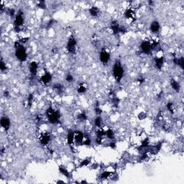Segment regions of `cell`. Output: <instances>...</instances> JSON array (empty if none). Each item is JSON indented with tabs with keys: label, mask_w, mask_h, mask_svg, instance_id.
Instances as JSON below:
<instances>
[{
	"label": "cell",
	"mask_w": 184,
	"mask_h": 184,
	"mask_svg": "<svg viewBox=\"0 0 184 184\" xmlns=\"http://www.w3.org/2000/svg\"><path fill=\"white\" fill-rule=\"evenodd\" d=\"M91 140L89 137L86 138L85 141H83V144L86 145V146H89V145H91Z\"/></svg>",
	"instance_id": "cell-39"
},
{
	"label": "cell",
	"mask_w": 184,
	"mask_h": 184,
	"mask_svg": "<svg viewBox=\"0 0 184 184\" xmlns=\"http://www.w3.org/2000/svg\"><path fill=\"white\" fill-rule=\"evenodd\" d=\"M86 90H87V86H86V85L84 83H80L79 85L78 86V87H77V92L78 94H84L86 91Z\"/></svg>",
	"instance_id": "cell-23"
},
{
	"label": "cell",
	"mask_w": 184,
	"mask_h": 184,
	"mask_svg": "<svg viewBox=\"0 0 184 184\" xmlns=\"http://www.w3.org/2000/svg\"><path fill=\"white\" fill-rule=\"evenodd\" d=\"M94 125L98 128H101L102 125V119L100 116H97L94 120Z\"/></svg>",
	"instance_id": "cell-28"
},
{
	"label": "cell",
	"mask_w": 184,
	"mask_h": 184,
	"mask_svg": "<svg viewBox=\"0 0 184 184\" xmlns=\"http://www.w3.org/2000/svg\"><path fill=\"white\" fill-rule=\"evenodd\" d=\"M38 69V63L36 61H32L29 65V70L32 76H36Z\"/></svg>",
	"instance_id": "cell-13"
},
{
	"label": "cell",
	"mask_w": 184,
	"mask_h": 184,
	"mask_svg": "<svg viewBox=\"0 0 184 184\" xmlns=\"http://www.w3.org/2000/svg\"><path fill=\"white\" fill-rule=\"evenodd\" d=\"M77 41L76 39L74 36H71L68 40L67 45H66V49L68 52L71 54H74L76 51Z\"/></svg>",
	"instance_id": "cell-5"
},
{
	"label": "cell",
	"mask_w": 184,
	"mask_h": 184,
	"mask_svg": "<svg viewBox=\"0 0 184 184\" xmlns=\"http://www.w3.org/2000/svg\"><path fill=\"white\" fill-rule=\"evenodd\" d=\"M4 96H6V97H8V96H9V92L5 91L4 92Z\"/></svg>",
	"instance_id": "cell-46"
},
{
	"label": "cell",
	"mask_w": 184,
	"mask_h": 184,
	"mask_svg": "<svg viewBox=\"0 0 184 184\" xmlns=\"http://www.w3.org/2000/svg\"><path fill=\"white\" fill-rule=\"evenodd\" d=\"M77 118H78V120H80V121L84 122V121H86V120H87L88 117H87V115H86L84 112H82V113H80L78 115Z\"/></svg>",
	"instance_id": "cell-31"
},
{
	"label": "cell",
	"mask_w": 184,
	"mask_h": 184,
	"mask_svg": "<svg viewBox=\"0 0 184 184\" xmlns=\"http://www.w3.org/2000/svg\"><path fill=\"white\" fill-rule=\"evenodd\" d=\"M135 12L134 9L132 8H128L125 10V12L124 13V17L127 19H133L135 17Z\"/></svg>",
	"instance_id": "cell-18"
},
{
	"label": "cell",
	"mask_w": 184,
	"mask_h": 184,
	"mask_svg": "<svg viewBox=\"0 0 184 184\" xmlns=\"http://www.w3.org/2000/svg\"><path fill=\"white\" fill-rule=\"evenodd\" d=\"M0 124H1L2 127L5 131H7V130L9 129V127H10L11 122H10V120L9 119V117H6V116H3V117H2V118H1Z\"/></svg>",
	"instance_id": "cell-11"
},
{
	"label": "cell",
	"mask_w": 184,
	"mask_h": 184,
	"mask_svg": "<svg viewBox=\"0 0 184 184\" xmlns=\"http://www.w3.org/2000/svg\"><path fill=\"white\" fill-rule=\"evenodd\" d=\"M39 140H40V144L43 145V146H45L50 141V136L48 132H44V133H42L40 135Z\"/></svg>",
	"instance_id": "cell-9"
},
{
	"label": "cell",
	"mask_w": 184,
	"mask_h": 184,
	"mask_svg": "<svg viewBox=\"0 0 184 184\" xmlns=\"http://www.w3.org/2000/svg\"><path fill=\"white\" fill-rule=\"evenodd\" d=\"M96 135L97 137H104V136H106V131L102 128H99V129L96 132Z\"/></svg>",
	"instance_id": "cell-29"
},
{
	"label": "cell",
	"mask_w": 184,
	"mask_h": 184,
	"mask_svg": "<svg viewBox=\"0 0 184 184\" xmlns=\"http://www.w3.org/2000/svg\"><path fill=\"white\" fill-rule=\"evenodd\" d=\"M110 28L112 32H113L114 35H117V34L120 33V24L118 23V22L116 21V20H114V21L111 22L110 25Z\"/></svg>",
	"instance_id": "cell-14"
},
{
	"label": "cell",
	"mask_w": 184,
	"mask_h": 184,
	"mask_svg": "<svg viewBox=\"0 0 184 184\" xmlns=\"http://www.w3.org/2000/svg\"><path fill=\"white\" fill-rule=\"evenodd\" d=\"M161 147H162V143L160 142L156 145H154V146H152V147L150 148V153L152 155H156L159 153V151L161 150Z\"/></svg>",
	"instance_id": "cell-20"
},
{
	"label": "cell",
	"mask_w": 184,
	"mask_h": 184,
	"mask_svg": "<svg viewBox=\"0 0 184 184\" xmlns=\"http://www.w3.org/2000/svg\"><path fill=\"white\" fill-rule=\"evenodd\" d=\"M53 88L57 91V93H58V94H61V93L64 91V87L61 83H55V84H54L53 85Z\"/></svg>",
	"instance_id": "cell-24"
},
{
	"label": "cell",
	"mask_w": 184,
	"mask_h": 184,
	"mask_svg": "<svg viewBox=\"0 0 184 184\" xmlns=\"http://www.w3.org/2000/svg\"><path fill=\"white\" fill-rule=\"evenodd\" d=\"M147 117V114L144 113V112H141V113L139 114L138 115V119L140 120H143L144 119H145Z\"/></svg>",
	"instance_id": "cell-40"
},
{
	"label": "cell",
	"mask_w": 184,
	"mask_h": 184,
	"mask_svg": "<svg viewBox=\"0 0 184 184\" xmlns=\"http://www.w3.org/2000/svg\"><path fill=\"white\" fill-rule=\"evenodd\" d=\"M111 58L110 52L107 48H102L99 54V60L102 64H107Z\"/></svg>",
	"instance_id": "cell-6"
},
{
	"label": "cell",
	"mask_w": 184,
	"mask_h": 184,
	"mask_svg": "<svg viewBox=\"0 0 184 184\" xmlns=\"http://www.w3.org/2000/svg\"><path fill=\"white\" fill-rule=\"evenodd\" d=\"M8 13H9V15L10 17H15L16 16V12L15 10L14 9H8Z\"/></svg>",
	"instance_id": "cell-38"
},
{
	"label": "cell",
	"mask_w": 184,
	"mask_h": 184,
	"mask_svg": "<svg viewBox=\"0 0 184 184\" xmlns=\"http://www.w3.org/2000/svg\"><path fill=\"white\" fill-rule=\"evenodd\" d=\"M28 40H29V37H23V38H21L20 40H19V42L22 45V44H25V43H27Z\"/></svg>",
	"instance_id": "cell-43"
},
{
	"label": "cell",
	"mask_w": 184,
	"mask_h": 184,
	"mask_svg": "<svg viewBox=\"0 0 184 184\" xmlns=\"http://www.w3.org/2000/svg\"><path fill=\"white\" fill-rule=\"evenodd\" d=\"M112 174H113V173H111V172L110 171H108V170L102 172L101 173V175H100V179H101V180L107 179V178H109Z\"/></svg>",
	"instance_id": "cell-25"
},
{
	"label": "cell",
	"mask_w": 184,
	"mask_h": 184,
	"mask_svg": "<svg viewBox=\"0 0 184 184\" xmlns=\"http://www.w3.org/2000/svg\"><path fill=\"white\" fill-rule=\"evenodd\" d=\"M109 146L111 148V149H116L117 148V144H116V142L114 141H112L110 143H109Z\"/></svg>",
	"instance_id": "cell-42"
},
{
	"label": "cell",
	"mask_w": 184,
	"mask_h": 184,
	"mask_svg": "<svg viewBox=\"0 0 184 184\" xmlns=\"http://www.w3.org/2000/svg\"><path fill=\"white\" fill-rule=\"evenodd\" d=\"M106 136L108 139H109L111 140H113L114 139V132L111 129H108L106 131Z\"/></svg>",
	"instance_id": "cell-27"
},
{
	"label": "cell",
	"mask_w": 184,
	"mask_h": 184,
	"mask_svg": "<svg viewBox=\"0 0 184 184\" xmlns=\"http://www.w3.org/2000/svg\"><path fill=\"white\" fill-rule=\"evenodd\" d=\"M170 86H171L172 89H173L175 92H179L180 90H181V85H180V83H178L177 81H175L174 78H172L170 80Z\"/></svg>",
	"instance_id": "cell-19"
},
{
	"label": "cell",
	"mask_w": 184,
	"mask_h": 184,
	"mask_svg": "<svg viewBox=\"0 0 184 184\" xmlns=\"http://www.w3.org/2000/svg\"><path fill=\"white\" fill-rule=\"evenodd\" d=\"M147 157H148V155H147V153H144L141 155V160H145L147 158Z\"/></svg>",
	"instance_id": "cell-45"
},
{
	"label": "cell",
	"mask_w": 184,
	"mask_h": 184,
	"mask_svg": "<svg viewBox=\"0 0 184 184\" xmlns=\"http://www.w3.org/2000/svg\"><path fill=\"white\" fill-rule=\"evenodd\" d=\"M102 142H103V138L102 137H96V140H95V142L96 144H101V143H102Z\"/></svg>",
	"instance_id": "cell-41"
},
{
	"label": "cell",
	"mask_w": 184,
	"mask_h": 184,
	"mask_svg": "<svg viewBox=\"0 0 184 184\" xmlns=\"http://www.w3.org/2000/svg\"><path fill=\"white\" fill-rule=\"evenodd\" d=\"M46 115L48 117V120L49 121L50 123L51 124H58V122L60 121V113L58 111H55V109H53L52 107L48 108L47 111H46Z\"/></svg>",
	"instance_id": "cell-2"
},
{
	"label": "cell",
	"mask_w": 184,
	"mask_h": 184,
	"mask_svg": "<svg viewBox=\"0 0 184 184\" xmlns=\"http://www.w3.org/2000/svg\"><path fill=\"white\" fill-rule=\"evenodd\" d=\"M37 6L40 9H46V4L45 1H40L37 4Z\"/></svg>",
	"instance_id": "cell-37"
},
{
	"label": "cell",
	"mask_w": 184,
	"mask_h": 184,
	"mask_svg": "<svg viewBox=\"0 0 184 184\" xmlns=\"http://www.w3.org/2000/svg\"><path fill=\"white\" fill-rule=\"evenodd\" d=\"M90 163H91V160L89 158H85L83 160H81V162L79 164V167H81V168L86 167V166H89Z\"/></svg>",
	"instance_id": "cell-30"
},
{
	"label": "cell",
	"mask_w": 184,
	"mask_h": 184,
	"mask_svg": "<svg viewBox=\"0 0 184 184\" xmlns=\"http://www.w3.org/2000/svg\"><path fill=\"white\" fill-rule=\"evenodd\" d=\"M173 61L174 63V64L177 65H178L179 67H181L182 69L184 67V60L183 57H181V58H174Z\"/></svg>",
	"instance_id": "cell-22"
},
{
	"label": "cell",
	"mask_w": 184,
	"mask_h": 184,
	"mask_svg": "<svg viewBox=\"0 0 184 184\" xmlns=\"http://www.w3.org/2000/svg\"><path fill=\"white\" fill-rule=\"evenodd\" d=\"M74 133H75V137H74L75 143L77 145L83 144V142L84 141V135L83 132L81 131H74Z\"/></svg>",
	"instance_id": "cell-8"
},
{
	"label": "cell",
	"mask_w": 184,
	"mask_h": 184,
	"mask_svg": "<svg viewBox=\"0 0 184 184\" xmlns=\"http://www.w3.org/2000/svg\"><path fill=\"white\" fill-rule=\"evenodd\" d=\"M166 108L168 109V110L171 114L174 113V107H173V103L172 102H168L166 105Z\"/></svg>",
	"instance_id": "cell-32"
},
{
	"label": "cell",
	"mask_w": 184,
	"mask_h": 184,
	"mask_svg": "<svg viewBox=\"0 0 184 184\" xmlns=\"http://www.w3.org/2000/svg\"><path fill=\"white\" fill-rule=\"evenodd\" d=\"M59 172L61 173L62 175H63L64 176H65L66 178H70L71 177V173L70 172L68 171L67 170V168H65V167L63 166H60L58 168Z\"/></svg>",
	"instance_id": "cell-21"
},
{
	"label": "cell",
	"mask_w": 184,
	"mask_h": 184,
	"mask_svg": "<svg viewBox=\"0 0 184 184\" xmlns=\"http://www.w3.org/2000/svg\"><path fill=\"white\" fill-rule=\"evenodd\" d=\"M163 65H164V57L160 56V57H156L155 58V65L157 69L160 70L163 68Z\"/></svg>",
	"instance_id": "cell-16"
},
{
	"label": "cell",
	"mask_w": 184,
	"mask_h": 184,
	"mask_svg": "<svg viewBox=\"0 0 184 184\" xmlns=\"http://www.w3.org/2000/svg\"><path fill=\"white\" fill-rule=\"evenodd\" d=\"M74 137H75V133H74V131L73 130H69L67 134V137H66V140H67V143L68 145H73L74 144Z\"/></svg>",
	"instance_id": "cell-15"
},
{
	"label": "cell",
	"mask_w": 184,
	"mask_h": 184,
	"mask_svg": "<svg viewBox=\"0 0 184 184\" xmlns=\"http://www.w3.org/2000/svg\"><path fill=\"white\" fill-rule=\"evenodd\" d=\"M52 78V76L51 74L49 73V72H48V71H46V72H45V74L40 77V81L41 83H43V84L46 85V84H48V83L51 82Z\"/></svg>",
	"instance_id": "cell-10"
},
{
	"label": "cell",
	"mask_w": 184,
	"mask_h": 184,
	"mask_svg": "<svg viewBox=\"0 0 184 184\" xmlns=\"http://www.w3.org/2000/svg\"><path fill=\"white\" fill-rule=\"evenodd\" d=\"M149 146H150V140H149V138L147 137L145 138L144 140L142 142L140 147L143 150V149H146L147 147H149Z\"/></svg>",
	"instance_id": "cell-26"
},
{
	"label": "cell",
	"mask_w": 184,
	"mask_h": 184,
	"mask_svg": "<svg viewBox=\"0 0 184 184\" xmlns=\"http://www.w3.org/2000/svg\"><path fill=\"white\" fill-rule=\"evenodd\" d=\"M65 81H67L68 83H72L74 82V76L71 74H68L65 76Z\"/></svg>",
	"instance_id": "cell-33"
},
{
	"label": "cell",
	"mask_w": 184,
	"mask_h": 184,
	"mask_svg": "<svg viewBox=\"0 0 184 184\" xmlns=\"http://www.w3.org/2000/svg\"><path fill=\"white\" fill-rule=\"evenodd\" d=\"M15 57L20 62H25L28 58V53L27 50L23 45L19 46L18 48H15Z\"/></svg>",
	"instance_id": "cell-3"
},
{
	"label": "cell",
	"mask_w": 184,
	"mask_h": 184,
	"mask_svg": "<svg viewBox=\"0 0 184 184\" xmlns=\"http://www.w3.org/2000/svg\"><path fill=\"white\" fill-rule=\"evenodd\" d=\"M0 68H1V71H2V72L4 71H6V68H7L6 63L4 61L3 59H1V61H0Z\"/></svg>",
	"instance_id": "cell-35"
},
{
	"label": "cell",
	"mask_w": 184,
	"mask_h": 184,
	"mask_svg": "<svg viewBox=\"0 0 184 184\" xmlns=\"http://www.w3.org/2000/svg\"><path fill=\"white\" fill-rule=\"evenodd\" d=\"M124 74V70L122 65V63L120 61H117L114 63L112 67V75L114 78L116 79L117 83H120L121 80L122 79Z\"/></svg>",
	"instance_id": "cell-1"
},
{
	"label": "cell",
	"mask_w": 184,
	"mask_h": 184,
	"mask_svg": "<svg viewBox=\"0 0 184 184\" xmlns=\"http://www.w3.org/2000/svg\"><path fill=\"white\" fill-rule=\"evenodd\" d=\"M140 49H141L142 52L144 54H147V55L150 54L152 51V49H153L151 43L147 40L142 41L140 44Z\"/></svg>",
	"instance_id": "cell-7"
},
{
	"label": "cell",
	"mask_w": 184,
	"mask_h": 184,
	"mask_svg": "<svg viewBox=\"0 0 184 184\" xmlns=\"http://www.w3.org/2000/svg\"><path fill=\"white\" fill-rule=\"evenodd\" d=\"M119 102H120V99H119V98H112V103H113L114 105L117 106L118 104H119Z\"/></svg>",
	"instance_id": "cell-44"
},
{
	"label": "cell",
	"mask_w": 184,
	"mask_h": 184,
	"mask_svg": "<svg viewBox=\"0 0 184 184\" xmlns=\"http://www.w3.org/2000/svg\"><path fill=\"white\" fill-rule=\"evenodd\" d=\"M90 15L93 17H97L100 14V9L97 6H91L89 10Z\"/></svg>",
	"instance_id": "cell-17"
},
{
	"label": "cell",
	"mask_w": 184,
	"mask_h": 184,
	"mask_svg": "<svg viewBox=\"0 0 184 184\" xmlns=\"http://www.w3.org/2000/svg\"><path fill=\"white\" fill-rule=\"evenodd\" d=\"M33 100H34L33 94H29V96H28V107H30L31 106H32V103H33Z\"/></svg>",
	"instance_id": "cell-34"
},
{
	"label": "cell",
	"mask_w": 184,
	"mask_h": 184,
	"mask_svg": "<svg viewBox=\"0 0 184 184\" xmlns=\"http://www.w3.org/2000/svg\"><path fill=\"white\" fill-rule=\"evenodd\" d=\"M150 30L151 32L153 34L158 33L160 30V23L156 20H154L151 22L150 26Z\"/></svg>",
	"instance_id": "cell-12"
},
{
	"label": "cell",
	"mask_w": 184,
	"mask_h": 184,
	"mask_svg": "<svg viewBox=\"0 0 184 184\" xmlns=\"http://www.w3.org/2000/svg\"><path fill=\"white\" fill-rule=\"evenodd\" d=\"M24 22H25L24 14L22 11H19L15 17V20H14V25H15V29L16 32H19L20 27L23 25Z\"/></svg>",
	"instance_id": "cell-4"
},
{
	"label": "cell",
	"mask_w": 184,
	"mask_h": 184,
	"mask_svg": "<svg viewBox=\"0 0 184 184\" xmlns=\"http://www.w3.org/2000/svg\"><path fill=\"white\" fill-rule=\"evenodd\" d=\"M95 113L97 116H100L101 114H102V110L101 109V108L99 107V105L96 104V106L95 107Z\"/></svg>",
	"instance_id": "cell-36"
}]
</instances>
